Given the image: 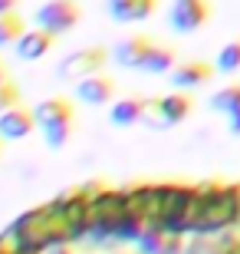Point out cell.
Returning a JSON list of instances; mask_svg holds the SVG:
<instances>
[{"label":"cell","instance_id":"cell-22","mask_svg":"<svg viewBox=\"0 0 240 254\" xmlns=\"http://www.w3.org/2000/svg\"><path fill=\"white\" fill-rule=\"evenodd\" d=\"M214 66H217V73H237L240 69V37L231 40V43H224L221 53H217V60H214Z\"/></svg>","mask_w":240,"mask_h":254},{"label":"cell","instance_id":"cell-21","mask_svg":"<svg viewBox=\"0 0 240 254\" xmlns=\"http://www.w3.org/2000/svg\"><path fill=\"white\" fill-rule=\"evenodd\" d=\"M237 106H240V83L224 86V89H217V93L211 96V109H214V113L231 116L234 109H237Z\"/></svg>","mask_w":240,"mask_h":254},{"label":"cell","instance_id":"cell-4","mask_svg":"<svg viewBox=\"0 0 240 254\" xmlns=\"http://www.w3.org/2000/svg\"><path fill=\"white\" fill-rule=\"evenodd\" d=\"M89 198H93V185H83V189H69L49 201L66 245L89 238Z\"/></svg>","mask_w":240,"mask_h":254},{"label":"cell","instance_id":"cell-12","mask_svg":"<svg viewBox=\"0 0 240 254\" xmlns=\"http://www.w3.org/2000/svg\"><path fill=\"white\" fill-rule=\"evenodd\" d=\"M214 73H217V66H214V63H204V60H185V63H178L168 76H171V86H175V89L188 93V89H197V86L211 83Z\"/></svg>","mask_w":240,"mask_h":254},{"label":"cell","instance_id":"cell-7","mask_svg":"<svg viewBox=\"0 0 240 254\" xmlns=\"http://www.w3.org/2000/svg\"><path fill=\"white\" fill-rule=\"evenodd\" d=\"M194 109V99L181 89L168 96H158V99H148L145 103V116H142V126H151V129H168V126L185 123Z\"/></svg>","mask_w":240,"mask_h":254},{"label":"cell","instance_id":"cell-26","mask_svg":"<svg viewBox=\"0 0 240 254\" xmlns=\"http://www.w3.org/2000/svg\"><path fill=\"white\" fill-rule=\"evenodd\" d=\"M227 119H231V132H234V135H240V106L227 116Z\"/></svg>","mask_w":240,"mask_h":254},{"label":"cell","instance_id":"cell-16","mask_svg":"<svg viewBox=\"0 0 240 254\" xmlns=\"http://www.w3.org/2000/svg\"><path fill=\"white\" fill-rule=\"evenodd\" d=\"M109 3V17L115 23H142L158 10L161 0H105Z\"/></svg>","mask_w":240,"mask_h":254},{"label":"cell","instance_id":"cell-30","mask_svg":"<svg viewBox=\"0 0 240 254\" xmlns=\"http://www.w3.org/2000/svg\"><path fill=\"white\" fill-rule=\"evenodd\" d=\"M0 73H3V63H0Z\"/></svg>","mask_w":240,"mask_h":254},{"label":"cell","instance_id":"cell-9","mask_svg":"<svg viewBox=\"0 0 240 254\" xmlns=\"http://www.w3.org/2000/svg\"><path fill=\"white\" fill-rule=\"evenodd\" d=\"M37 27H43L47 33L53 37H63L69 30L79 27V20H83V7L76 3V0H47V3H40L37 7Z\"/></svg>","mask_w":240,"mask_h":254},{"label":"cell","instance_id":"cell-11","mask_svg":"<svg viewBox=\"0 0 240 254\" xmlns=\"http://www.w3.org/2000/svg\"><path fill=\"white\" fill-rule=\"evenodd\" d=\"M151 40L145 37V33H132V37H122L115 47H112V63L122 66V69H142L148 60V53H151Z\"/></svg>","mask_w":240,"mask_h":254},{"label":"cell","instance_id":"cell-10","mask_svg":"<svg viewBox=\"0 0 240 254\" xmlns=\"http://www.w3.org/2000/svg\"><path fill=\"white\" fill-rule=\"evenodd\" d=\"M214 7L211 0H171V10H168V23L175 33H197V30L211 20Z\"/></svg>","mask_w":240,"mask_h":254},{"label":"cell","instance_id":"cell-5","mask_svg":"<svg viewBox=\"0 0 240 254\" xmlns=\"http://www.w3.org/2000/svg\"><path fill=\"white\" fill-rule=\"evenodd\" d=\"M37 116V129L43 135L49 149H63L69 135H73V126H76V106L73 99H66V96H49L43 103H37L33 109Z\"/></svg>","mask_w":240,"mask_h":254},{"label":"cell","instance_id":"cell-25","mask_svg":"<svg viewBox=\"0 0 240 254\" xmlns=\"http://www.w3.org/2000/svg\"><path fill=\"white\" fill-rule=\"evenodd\" d=\"M0 254H20V251H17V245H13V241H10L7 235L0 238Z\"/></svg>","mask_w":240,"mask_h":254},{"label":"cell","instance_id":"cell-1","mask_svg":"<svg viewBox=\"0 0 240 254\" xmlns=\"http://www.w3.org/2000/svg\"><path fill=\"white\" fill-rule=\"evenodd\" d=\"M240 221V182L224 185V182H201L194 191V218L191 235L217 238L234 231Z\"/></svg>","mask_w":240,"mask_h":254},{"label":"cell","instance_id":"cell-18","mask_svg":"<svg viewBox=\"0 0 240 254\" xmlns=\"http://www.w3.org/2000/svg\"><path fill=\"white\" fill-rule=\"evenodd\" d=\"M145 103H148V99H139V96L115 99V103L109 106L112 126H135V123H142V116H145Z\"/></svg>","mask_w":240,"mask_h":254},{"label":"cell","instance_id":"cell-3","mask_svg":"<svg viewBox=\"0 0 240 254\" xmlns=\"http://www.w3.org/2000/svg\"><path fill=\"white\" fill-rule=\"evenodd\" d=\"M7 238L17 245L20 254H43L53 245H66L59 221L53 215V205H37V208H30L27 215H20L10 225Z\"/></svg>","mask_w":240,"mask_h":254},{"label":"cell","instance_id":"cell-2","mask_svg":"<svg viewBox=\"0 0 240 254\" xmlns=\"http://www.w3.org/2000/svg\"><path fill=\"white\" fill-rule=\"evenodd\" d=\"M93 185L89 198V241H122L125 218H129V189H105L99 182Z\"/></svg>","mask_w":240,"mask_h":254},{"label":"cell","instance_id":"cell-29","mask_svg":"<svg viewBox=\"0 0 240 254\" xmlns=\"http://www.w3.org/2000/svg\"><path fill=\"white\" fill-rule=\"evenodd\" d=\"M237 254H240V238H237Z\"/></svg>","mask_w":240,"mask_h":254},{"label":"cell","instance_id":"cell-15","mask_svg":"<svg viewBox=\"0 0 240 254\" xmlns=\"http://www.w3.org/2000/svg\"><path fill=\"white\" fill-rule=\"evenodd\" d=\"M53 43H56V37L53 33H47L43 27H30L23 37L17 40V60H23V63H37V60H43L53 50Z\"/></svg>","mask_w":240,"mask_h":254},{"label":"cell","instance_id":"cell-14","mask_svg":"<svg viewBox=\"0 0 240 254\" xmlns=\"http://www.w3.org/2000/svg\"><path fill=\"white\" fill-rule=\"evenodd\" d=\"M30 132H37V116L27 106H13L7 113H0V139L3 142H20Z\"/></svg>","mask_w":240,"mask_h":254},{"label":"cell","instance_id":"cell-19","mask_svg":"<svg viewBox=\"0 0 240 254\" xmlns=\"http://www.w3.org/2000/svg\"><path fill=\"white\" fill-rule=\"evenodd\" d=\"M175 66H178V53H175V50L165 47V43H155L151 53H148V60H145V66H142V73L161 76V73H171Z\"/></svg>","mask_w":240,"mask_h":254},{"label":"cell","instance_id":"cell-28","mask_svg":"<svg viewBox=\"0 0 240 254\" xmlns=\"http://www.w3.org/2000/svg\"><path fill=\"white\" fill-rule=\"evenodd\" d=\"M17 3H20V0H0V17H3V13H13Z\"/></svg>","mask_w":240,"mask_h":254},{"label":"cell","instance_id":"cell-32","mask_svg":"<svg viewBox=\"0 0 240 254\" xmlns=\"http://www.w3.org/2000/svg\"><path fill=\"white\" fill-rule=\"evenodd\" d=\"M237 231H240V221H237Z\"/></svg>","mask_w":240,"mask_h":254},{"label":"cell","instance_id":"cell-6","mask_svg":"<svg viewBox=\"0 0 240 254\" xmlns=\"http://www.w3.org/2000/svg\"><path fill=\"white\" fill-rule=\"evenodd\" d=\"M194 191L197 185H181V182H165L161 185V228L171 235H191L194 218Z\"/></svg>","mask_w":240,"mask_h":254},{"label":"cell","instance_id":"cell-17","mask_svg":"<svg viewBox=\"0 0 240 254\" xmlns=\"http://www.w3.org/2000/svg\"><path fill=\"white\" fill-rule=\"evenodd\" d=\"M135 245H139V254H181L185 251V238L171 235L165 228H155V231H145Z\"/></svg>","mask_w":240,"mask_h":254},{"label":"cell","instance_id":"cell-23","mask_svg":"<svg viewBox=\"0 0 240 254\" xmlns=\"http://www.w3.org/2000/svg\"><path fill=\"white\" fill-rule=\"evenodd\" d=\"M13 106H20V86L7 73H0V113H7Z\"/></svg>","mask_w":240,"mask_h":254},{"label":"cell","instance_id":"cell-13","mask_svg":"<svg viewBox=\"0 0 240 254\" xmlns=\"http://www.w3.org/2000/svg\"><path fill=\"white\" fill-rule=\"evenodd\" d=\"M76 99L83 106H109L115 103V79L105 73H96V76H86L76 83Z\"/></svg>","mask_w":240,"mask_h":254},{"label":"cell","instance_id":"cell-24","mask_svg":"<svg viewBox=\"0 0 240 254\" xmlns=\"http://www.w3.org/2000/svg\"><path fill=\"white\" fill-rule=\"evenodd\" d=\"M207 254H237V238H234L231 231H227V235H217Z\"/></svg>","mask_w":240,"mask_h":254},{"label":"cell","instance_id":"cell-31","mask_svg":"<svg viewBox=\"0 0 240 254\" xmlns=\"http://www.w3.org/2000/svg\"><path fill=\"white\" fill-rule=\"evenodd\" d=\"M0 149H3V139H0Z\"/></svg>","mask_w":240,"mask_h":254},{"label":"cell","instance_id":"cell-20","mask_svg":"<svg viewBox=\"0 0 240 254\" xmlns=\"http://www.w3.org/2000/svg\"><path fill=\"white\" fill-rule=\"evenodd\" d=\"M27 23H23V17H20L17 10H13V13H3V17H0V50L3 47H17V40L23 37V33H27Z\"/></svg>","mask_w":240,"mask_h":254},{"label":"cell","instance_id":"cell-8","mask_svg":"<svg viewBox=\"0 0 240 254\" xmlns=\"http://www.w3.org/2000/svg\"><path fill=\"white\" fill-rule=\"evenodd\" d=\"M109 60H112V50H105V47H79L56 63V76L63 83H73V79L79 83L86 76L102 73V66L109 63Z\"/></svg>","mask_w":240,"mask_h":254},{"label":"cell","instance_id":"cell-27","mask_svg":"<svg viewBox=\"0 0 240 254\" xmlns=\"http://www.w3.org/2000/svg\"><path fill=\"white\" fill-rule=\"evenodd\" d=\"M43 254H76V251H73V245H53V248H47Z\"/></svg>","mask_w":240,"mask_h":254}]
</instances>
